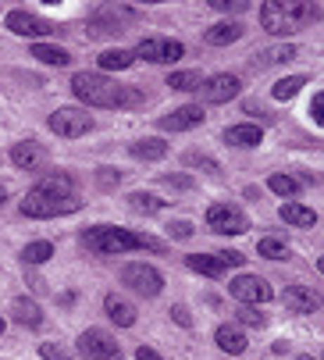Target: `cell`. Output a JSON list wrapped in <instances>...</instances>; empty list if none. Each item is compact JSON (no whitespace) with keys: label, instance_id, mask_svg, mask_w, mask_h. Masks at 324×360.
<instances>
[{"label":"cell","instance_id":"6da1fadb","mask_svg":"<svg viewBox=\"0 0 324 360\" xmlns=\"http://www.w3.org/2000/svg\"><path fill=\"white\" fill-rule=\"evenodd\" d=\"M72 89L82 104L89 108H139L143 104V93L132 86H118L111 79H103L96 72H75L72 75Z\"/></svg>","mask_w":324,"mask_h":360},{"label":"cell","instance_id":"7a4b0ae2","mask_svg":"<svg viewBox=\"0 0 324 360\" xmlns=\"http://www.w3.org/2000/svg\"><path fill=\"white\" fill-rule=\"evenodd\" d=\"M317 18H320V8L303 4V0H267V4H260V25L271 36L299 32L303 25H310Z\"/></svg>","mask_w":324,"mask_h":360},{"label":"cell","instance_id":"3957f363","mask_svg":"<svg viewBox=\"0 0 324 360\" xmlns=\"http://www.w3.org/2000/svg\"><path fill=\"white\" fill-rule=\"evenodd\" d=\"M86 250L93 253H103V257H111V253H129V250H164V243L153 239V236H136L129 229H111V225H96V229H86L82 236Z\"/></svg>","mask_w":324,"mask_h":360},{"label":"cell","instance_id":"277c9868","mask_svg":"<svg viewBox=\"0 0 324 360\" xmlns=\"http://www.w3.org/2000/svg\"><path fill=\"white\" fill-rule=\"evenodd\" d=\"M75 211H82V200L75 193H58V189H43V186H36L22 200V214L25 218H39V221L61 218V214H75Z\"/></svg>","mask_w":324,"mask_h":360},{"label":"cell","instance_id":"5b68a950","mask_svg":"<svg viewBox=\"0 0 324 360\" xmlns=\"http://www.w3.org/2000/svg\"><path fill=\"white\" fill-rule=\"evenodd\" d=\"M132 54L143 61H153V65H175L186 54V46L179 39H168V36H146V39H139V46Z\"/></svg>","mask_w":324,"mask_h":360},{"label":"cell","instance_id":"8992f818","mask_svg":"<svg viewBox=\"0 0 324 360\" xmlns=\"http://www.w3.org/2000/svg\"><path fill=\"white\" fill-rule=\"evenodd\" d=\"M207 229L218 236H242L250 229V218L235 207V203H214L207 211Z\"/></svg>","mask_w":324,"mask_h":360},{"label":"cell","instance_id":"52a82bcc","mask_svg":"<svg viewBox=\"0 0 324 360\" xmlns=\"http://www.w3.org/2000/svg\"><path fill=\"white\" fill-rule=\"evenodd\" d=\"M46 125H50V132H58L65 139H79L93 129V115H86L82 108H58Z\"/></svg>","mask_w":324,"mask_h":360},{"label":"cell","instance_id":"ba28073f","mask_svg":"<svg viewBox=\"0 0 324 360\" xmlns=\"http://www.w3.org/2000/svg\"><path fill=\"white\" fill-rule=\"evenodd\" d=\"M136 18H139V11L122 8V4H115V8H100V11L93 15L89 32H93V36H118V32H125V25H132Z\"/></svg>","mask_w":324,"mask_h":360},{"label":"cell","instance_id":"9c48e42d","mask_svg":"<svg viewBox=\"0 0 324 360\" xmlns=\"http://www.w3.org/2000/svg\"><path fill=\"white\" fill-rule=\"evenodd\" d=\"M122 285H129L139 296H157L160 289H164V278H160V271L153 264H125L122 268Z\"/></svg>","mask_w":324,"mask_h":360},{"label":"cell","instance_id":"30bf717a","mask_svg":"<svg viewBox=\"0 0 324 360\" xmlns=\"http://www.w3.org/2000/svg\"><path fill=\"white\" fill-rule=\"evenodd\" d=\"M79 353L86 360H118V342L103 328H86L79 335Z\"/></svg>","mask_w":324,"mask_h":360},{"label":"cell","instance_id":"8fae6325","mask_svg":"<svg viewBox=\"0 0 324 360\" xmlns=\"http://www.w3.org/2000/svg\"><path fill=\"white\" fill-rule=\"evenodd\" d=\"M228 292L239 300V303H246V307H257V303H267L275 296V289L267 285L260 275H239L235 282H228Z\"/></svg>","mask_w":324,"mask_h":360},{"label":"cell","instance_id":"7c38bea8","mask_svg":"<svg viewBox=\"0 0 324 360\" xmlns=\"http://www.w3.org/2000/svg\"><path fill=\"white\" fill-rule=\"evenodd\" d=\"M239 89H242L239 75H228V72L210 75L207 82H200V96L207 100V104H228V100L239 96Z\"/></svg>","mask_w":324,"mask_h":360},{"label":"cell","instance_id":"4fadbf2b","mask_svg":"<svg viewBox=\"0 0 324 360\" xmlns=\"http://www.w3.org/2000/svg\"><path fill=\"white\" fill-rule=\"evenodd\" d=\"M8 29L15 32V36H50L53 32V25L46 22V18H39V15H32V11H11L8 15Z\"/></svg>","mask_w":324,"mask_h":360},{"label":"cell","instance_id":"5bb4252c","mask_svg":"<svg viewBox=\"0 0 324 360\" xmlns=\"http://www.w3.org/2000/svg\"><path fill=\"white\" fill-rule=\"evenodd\" d=\"M203 108L200 104H186V108H179V111H171V115H164L157 125L164 129V132H186V129H196V125H203Z\"/></svg>","mask_w":324,"mask_h":360},{"label":"cell","instance_id":"9a60e30c","mask_svg":"<svg viewBox=\"0 0 324 360\" xmlns=\"http://www.w3.org/2000/svg\"><path fill=\"white\" fill-rule=\"evenodd\" d=\"M103 311H107V318H111L115 325H122V328H132L136 325V307L122 292H107L103 296Z\"/></svg>","mask_w":324,"mask_h":360},{"label":"cell","instance_id":"2e32d148","mask_svg":"<svg viewBox=\"0 0 324 360\" xmlns=\"http://www.w3.org/2000/svg\"><path fill=\"white\" fill-rule=\"evenodd\" d=\"M282 300H285L289 311H296V314H313L317 307H320V296H317L310 285H289Z\"/></svg>","mask_w":324,"mask_h":360},{"label":"cell","instance_id":"e0dca14e","mask_svg":"<svg viewBox=\"0 0 324 360\" xmlns=\"http://www.w3.org/2000/svg\"><path fill=\"white\" fill-rule=\"evenodd\" d=\"M11 161H15V168L32 172V168H39V165H43V146H39L36 139L15 143V146H11Z\"/></svg>","mask_w":324,"mask_h":360},{"label":"cell","instance_id":"ac0fdd59","mask_svg":"<svg viewBox=\"0 0 324 360\" xmlns=\"http://www.w3.org/2000/svg\"><path fill=\"white\" fill-rule=\"evenodd\" d=\"M11 314H15V321H18V325H29V328H39V325H43V311H39V303H36V300H29V296H15Z\"/></svg>","mask_w":324,"mask_h":360},{"label":"cell","instance_id":"d6986e66","mask_svg":"<svg viewBox=\"0 0 324 360\" xmlns=\"http://www.w3.org/2000/svg\"><path fill=\"white\" fill-rule=\"evenodd\" d=\"M242 25L239 22H218V25H210L207 32H203V39L210 43V46H228V43H235V39H242Z\"/></svg>","mask_w":324,"mask_h":360},{"label":"cell","instance_id":"ffe728a7","mask_svg":"<svg viewBox=\"0 0 324 360\" xmlns=\"http://www.w3.org/2000/svg\"><path fill=\"white\" fill-rule=\"evenodd\" d=\"M186 268L207 275V278H221L225 275V264L218 261V253H189L186 257Z\"/></svg>","mask_w":324,"mask_h":360},{"label":"cell","instance_id":"44dd1931","mask_svg":"<svg viewBox=\"0 0 324 360\" xmlns=\"http://www.w3.org/2000/svg\"><path fill=\"white\" fill-rule=\"evenodd\" d=\"M278 214H282V221H289V225H296V229H313V225H317V211L303 207V203H292V200L282 203Z\"/></svg>","mask_w":324,"mask_h":360},{"label":"cell","instance_id":"7402d4cb","mask_svg":"<svg viewBox=\"0 0 324 360\" xmlns=\"http://www.w3.org/2000/svg\"><path fill=\"white\" fill-rule=\"evenodd\" d=\"M129 153L139 161H160V158H168V143L164 139H136L129 146Z\"/></svg>","mask_w":324,"mask_h":360},{"label":"cell","instance_id":"603a6c76","mask_svg":"<svg viewBox=\"0 0 324 360\" xmlns=\"http://www.w3.org/2000/svg\"><path fill=\"white\" fill-rule=\"evenodd\" d=\"M32 58L43 61V65H53V68H65L72 65V54L61 46H50V43H32Z\"/></svg>","mask_w":324,"mask_h":360},{"label":"cell","instance_id":"cb8c5ba5","mask_svg":"<svg viewBox=\"0 0 324 360\" xmlns=\"http://www.w3.org/2000/svg\"><path fill=\"white\" fill-rule=\"evenodd\" d=\"M214 342H218L225 353H242V349H246V335H242V328H235V325H221L218 332H214Z\"/></svg>","mask_w":324,"mask_h":360},{"label":"cell","instance_id":"d4e9b609","mask_svg":"<svg viewBox=\"0 0 324 360\" xmlns=\"http://www.w3.org/2000/svg\"><path fill=\"white\" fill-rule=\"evenodd\" d=\"M296 58V46H267L253 58V68H271V65H282V61H292Z\"/></svg>","mask_w":324,"mask_h":360},{"label":"cell","instance_id":"484cf974","mask_svg":"<svg viewBox=\"0 0 324 360\" xmlns=\"http://www.w3.org/2000/svg\"><path fill=\"white\" fill-rule=\"evenodd\" d=\"M260 139H264V132L257 125H232V129H225V143H232V146H257Z\"/></svg>","mask_w":324,"mask_h":360},{"label":"cell","instance_id":"4316f807","mask_svg":"<svg viewBox=\"0 0 324 360\" xmlns=\"http://www.w3.org/2000/svg\"><path fill=\"white\" fill-rule=\"evenodd\" d=\"M132 65H136L132 50H103V54H100V68L103 72H125Z\"/></svg>","mask_w":324,"mask_h":360},{"label":"cell","instance_id":"83f0119b","mask_svg":"<svg viewBox=\"0 0 324 360\" xmlns=\"http://www.w3.org/2000/svg\"><path fill=\"white\" fill-rule=\"evenodd\" d=\"M129 207L139 211V214H157L160 207H164V200H157V196H150V193H132V196H129Z\"/></svg>","mask_w":324,"mask_h":360},{"label":"cell","instance_id":"f1b7e54d","mask_svg":"<svg viewBox=\"0 0 324 360\" xmlns=\"http://www.w3.org/2000/svg\"><path fill=\"white\" fill-rule=\"evenodd\" d=\"M257 253L267 257V261H285V257H289V246H285L282 239H271V236H267V239L257 243Z\"/></svg>","mask_w":324,"mask_h":360},{"label":"cell","instance_id":"f546056e","mask_svg":"<svg viewBox=\"0 0 324 360\" xmlns=\"http://www.w3.org/2000/svg\"><path fill=\"white\" fill-rule=\"evenodd\" d=\"M22 257H25V264H43V261H50V257H53V246L46 239H39V243H29L22 250Z\"/></svg>","mask_w":324,"mask_h":360},{"label":"cell","instance_id":"4dcf8cb0","mask_svg":"<svg viewBox=\"0 0 324 360\" xmlns=\"http://www.w3.org/2000/svg\"><path fill=\"white\" fill-rule=\"evenodd\" d=\"M200 72H171L168 75V86L171 89H182V93H193V89H200Z\"/></svg>","mask_w":324,"mask_h":360},{"label":"cell","instance_id":"1f68e13d","mask_svg":"<svg viewBox=\"0 0 324 360\" xmlns=\"http://www.w3.org/2000/svg\"><path fill=\"white\" fill-rule=\"evenodd\" d=\"M303 86H306V79H303V75H289V79H278L271 93H275L278 100H292V96H296Z\"/></svg>","mask_w":324,"mask_h":360},{"label":"cell","instance_id":"d6a6232c","mask_svg":"<svg viewBox=\"0 0 324 360\" xmlns=\"http://www.w3.org/2000/svg\"><path fill=\"white\" fill-rule=\"evenodd\" d=\"M267 186H271L278 196H296L299 193V182L292 175H271V179H267Z\"/></svg>","mask_w":324,"mask_h":360},{"label":"cell","instance_id":"836d02e7","mask_svg":"<svg viewBox=\"0 0 324 360\" xmlns=\"http://www.w3.org/2000/svg\"><path fill=\"white\" fill-rule=\"evenodd\" d=\"M186 165H189V168H203V172H210V175H218V172H221V165H218V161L207 158V153H196V150H189V153H186Z\"/></svg>","mask_w":324,"mask_h":360},{"label":"cell","instance_id":"e575fe53","mask_svg":"<svg viewBox=\"0 0 324 360\" xmlns=\"http://www.w3.org/2000/svg\"><path fill=\"white\" fill-rule=\"evenodd\" d=\"M239 321H242V325H253V328H260L267 318L257 311V307H242V311H239Z\"/></svg>","mask_w":324,"mask_h":360},{"label":"cell","instance_id":"d590c367","mask_svg":"<svg viewBox=\"0 0 324 360\" xmlns=\"http://www.w3.org/2000/svg\"><path fill=\"white\" fill-rule=\"evenodd\" d=\"M218 261H221L225 268H242V264H246V257H242L239 250H225V253H218Z\"/></svg>","mask_w":324,"mask_h":360},{"label":"cell","instance_id":"8d00e7d4","mask_svg":"<svg viewBox=\"0 0 324 360\" xmlns=\"http://www.w3.org/2000/svg\"><path fill=\"white\" fill-rule=\"evenodd\" d=\"M96 182H100V189H115L118 186V172L115 168H100L96 172Z\"/></svg>","mask_w":324,"mask_h":360},{"label":"cell","instance_id":"74e56055","mask_svg":"<svg viewBox=\"0 0 324 360\" xmlns=\"http://www.w3.org/2000/svg\"><path fill=\"white\" fill-rule=\"evenodd\" d=\"M39 353H43L46 360H68V349H65V346H53V342H43Z\"/></svg>","mask_w":324,"mask_h":360},{"label":"cell","instance_id":"f35d334b","mask_svg":"<svg viewBox=\"0 0 324 360\" xmlns=\"http://www.w3.org/2000/svg\"><path fill=\"white\" fill-rule=\"evenodd\" d=\"M210 4L218 8V11H246L250 8L246 0H210Z\"/></svg>","mask_w":324,"mask_h":360},{"label":"cell","instance_id":"ab89813d","mask_svg":"<svg viewBox=\"0 0 324 360\" xmlns=\"http://www.w3.org/2000/svg\"><path fill=\"white\" fill-rule=\"evenodd\" d=\"M168 232H171L175 239H193V225H189V221H171Z\"/></svg>","mask_w":324,"mask_h":360},{"label":"cell","instance_id":"60d3db41","mask_svg":"<svg viewBox=\"0 0 324 360\" xmlns=\"http://www.w3.org/2000/svg\"><path fill=\"white\" fill-rule=\"evenodd\" d=\"M313 122H324V93H313V104H310Z\"/></svg>","mask_w":324,"mask_h":360},{"label":"cell","instance_id":"b9f144b4","mask_svg":"<svg viewBox=\"0 0 324 360\" xmlns=\"http://www.w3.org/2000/svg\"><path fill=\"white\" fill-rule=\"evenodd\" d=\"M160 182H164V186H175V189H193V179H182V175H164Z\"/></svg>","mask_w":324,"mask_h":360},{"label":"cell","instance_id":"7bdbcfd3","mask_svg":"<svg viewBox=\"0 0 324 360\" xmlns=\"http://www.w3.org/2000/svg\"><path fill=\"white\" fill-rule=\"evenodd\" d=\"M171 318H175V321H179L182 328H189V325H193V318H189V311H186L182 303H179V307H171Z\"/></svg>","mask_w":324,"mask_h":360},{"label":"cell","instance_id":"ee69618b","mask_svg":"<svg viewBox=\"0 0 324 360\" xmlns=\"http://www.w3.org/2000/svg\"><path fill=\"white\" fill-rule=\"evenodd\" d=\"M136 360H164V356H160L157 349H150V346H139L136 349Z\"/></svg>","mask_w":324,"mask_h":360},{"label":"cell","instance_id":"f6af8a7d","mask_svg":"<svg viewBox=\"0 0 324 360\" xmlns=\"http://www.w3.org/2000/svg\"><path fill=\"white\" fill-rule=\"evenodd\" d=\"M4 196H8V189H4V186H0V203H4Z\"/></svg>","mask_w":324,"mask_h":360},{"label":"cell","instance_id":"bcb514c9","mask_svg":"<svg viewBox=\"0 0 324 360\" xmlns=\"http://www.w3.org/2000/svg\"><path fill=\"white\" fill-rule=\"evenodd\" d=\"M4 328H8V321H4V318H0V335H4Z\"/></svg>","mask_w":324,"mask_h":360},{"label":"cell","instance_id":"7dc6e473","mask_svg":"<svg viewBox=\"0 0 324 360\" xmlns=\"http://www.w3.org/2000/svg\"><path fill=\"white\" fill-rule=\"evenodd\" d=\"M296 360H313V356H310V353H303V356H296Z\"/></svg>","mask_w":324,"mask_h":360}]
</instances>
